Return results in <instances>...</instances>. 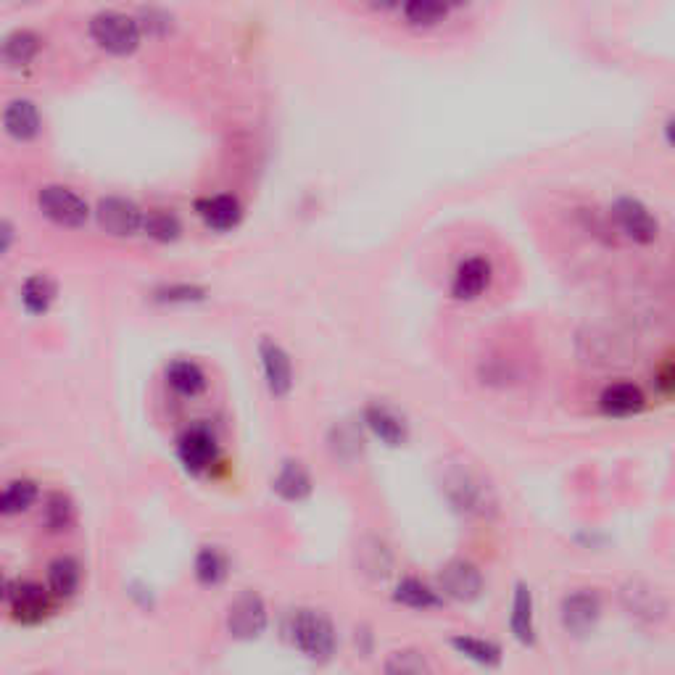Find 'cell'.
<instances>
[{"instance_id": "8d00e7d4", "label": "cell", "mask_w": 675, "mask_h": 675, "mask_svg": "<svg viewBox=\"0 0 675 675\" xmlns=\"http://www.w3.org/2000/svg\"><path fill=\"white\" fill-rule=\"evenodd\" d=\"M364 3H367V6H372V8H383V11H388V8L399 6L401 0H364Z\"/></svg>"}, {"instance_id": "1f68e13d", "label": "cell", "mask_w": 675, "mask_h": 675, "mask_svg": "<svg viewBox=\"0 0 675 675\" xmlns=\"http://www.w3.org/2000/svg\"><path fill=\"white\" fill-rule=\"evenodd\" d=\"M385 670L388 673H401V675H422L430 673L433 665L425 657V652L420 649H399V652L388 654V660H385Z\"/></svg>"}, {"instance_id": "ffe728a7", "label": "cell", "mask_w": 675, "mask_h": 675, "mask_svg": "<svg viewBox=\"0 0 675 675\" xmlns=\"http://www.w3.org/2000/svg\"><path fill=\"white\" fill-rule=\"evenodd\" d=\"M391 599L401 607L414 612H430L441 610L443 607V594L438 591V586L433 588L430 583H425L417 575H404L396 586H393Z\"/></svg>"}, {"instance_id": "30bf717a", "label": "cell", "mask_w": 675, "mask_h": 675, "mask_svg": "<svg viewBox=\"0 0 675 675\" xmlns=\"http://www.w3.org/2000/svg\"><path fill=\"white\" fill-rule=\"evenodd\" d=\"M51 588H43L35 581L8 583L6 602L11 617L19 625H37L51 615Z\"/></svg>"}, {"instance_id": "603a6c76", "label": "cell", "mask_w": 675, "mask_h": 675, "mask_svg": "<svg viewBox=\"0 0 675 675\" xmlns=\"http://www.w3.org/2000/svg\"><path fill=\"white\" fill-rule=\"evenodd\" d=\"M167 385L182 399H196L206 391V372L190 359H175L167 367Z\"/></svg>"}, {"instance_id": "83f0119b", "label": "cell", "mask_w": 675, "mask_h": 675, "mask_svg": "<svg viewBox=\"0 0 675 675\" xmlns=\"http://www.w3.org/2000/svg\"><path fill=\"white\" fill-rule=\"evenodd\" d=\"M53 298H56V285L45 275H32L22 285V306L30 314H45L51 309Z\"/></svg>"}, {"instance_id": "5b68a950", "label": "cell", "mask_w": 675, "mask_h": 675, "mask_svg": "<svg viewBox=\"0 0 675 675\" xmlns=\"http://www.w3.org/2000/svg\"><path fill=\"white\" fill-rule=\"evenodd\" d=\"M269 625L267 602L256 591H243L230 602L225 615V628L230 639L256 641L262 639Z\"/></svg>"}, {"instance_id": "9a60e30c", "label": "cell", "mask_w": 675, "mask_h": 675, "mask_svg": "<svg viewBox=\"0 0 675 675\" xmlns=\"http://www.w3.org/2000/svg\"><path fill=\"white\" fill-rule=\"evenodd\" d=\"M95 219H98L103 233L114 235V238H130L138 230H143V222H146L143 211L122 196L101 198L98 209H95Z\"/></svg>"}, {"instance_id": "277c9868", "label": "cell", "mask_w": 675, "mask_h": 675, "mask_svg": "<svg viewBox=\"0 0 675 675\" xmlns=\"http://www.w3.org/2000/svg\"><path fill=\"white\" fill-rule=\"evenodd\" d=\"M90 37L101 51L111 56H130L138 51L140 27L138 22L119 11H103L90 19Z\"/></svg>"}, {"instance_id": "8992f818", "label": "cell", "mask_w": 675, "mask_h": 675, "mask_svg": "<svg viewBox=\"0 0 675 675\" xmlns=\"http://www.w3.org/2000/svg\"><path fill=\"white\" fill-rule=\"evenodd\" d=\"M620 607L633 623L657 628L670 615L668 599L646 581H628L620 588Z\"/></svg>"}, {"instance_id": "52a82bcc", "label": "cell", "mask_w": 675, "mask_h": 675, "mask_svg": "<svg viewBox=\"0 0 675 675\" xmlns=\"http://www.w3.org/2000/svg\"><path fill=\"white\" fill-rule=\"evenodd\" d=\"M37 206L53 225L66 227V230H80L88 225L90 209L85 198H80L72 188L64 185H45L37 193Z\"/></svg>"}, {"instance_id": "74e56055", "label": "cell", "mask_w": 675, "mask_h": 675, "mask_svg": "<svg viewBox=\"0 0 675 675\" xmlns=\"http://www.w3.org/2000/svg\"><path fill=\"white\" fill-rule=\"evenodd\" d=\"M11 238H14V227H11V222H3V251L11 248Z\"/></svg>"}, {"instance_id": "e575fe53", "label": "cell", "mask_w": 675, "mask_h": 675, "mask_svg": "<svg viewBox=\"0 0 675 675\" xmlns=\"http://www.w3.org/2000/svg\"><path fill=\"white\" fill-rule=\"evenodd\" d=\"M654 383L660 388L662 396H675V359H665L660 364V370L654 372Z\"/></svg>"}, {"instance_id": "4fadbf2b", "label": "cell", "mask_w": 675, "mask_h": 675, "mask_svg": "<svg viewBox=\"0 0 675 675\" xmlns=\"http://www.w3.org/2000/svg\"><path fill=\"white\" fill-rule=\"evenodd\" d=\"M259 364H262L267 391L275 399H285L293 391V383H296L291 354L272 338H262V343H259Z\"/></svg>"}, {"instance_id": "f546056e", "label": "cell", "mask_w": 675, "mask_h": 675, "mask_svg": "<svg viewBox=\"0 0 675 675\" xmlns=\"http://www.w3.org/2000/svg\"><path fill=\"white\" fill-rule=\"evenodd\" d=\"M40 51V40L32 32H14V35L6 37L3 43V59L8 66H27Z\"/></svg>"}, {"instance_id": "7c38bea8", "label": "cell", "mask_w": 675, "mask_h": 675, "mask_svg": "<svg viewBox=\"0 0 675 675\" xmlns=\"http://www.w3.org/2000/svg\"><path fill=\"white\" fill-rule=\"evenodd\" d=\"M177 457H180L182 467L190 475H204L211 470V465H217L219 459V443L209 428H188L177 438Z\"/></svg>"}, {"instance_id": "f35d334b", "label": "cell", "mask_w": 675, "mask_h": 675, "mask_svg": "<svg viewBox=\"0 0 675 675\" xmlns=\"http://www.w3.org/2000/svg\"><path fill=\"white\" fill-rule=\"evenodd\" d=\"M451 3H467V0H451Z\"/></svg>"}, {"instance_id": "3957f363", "label": "cell", "mask_w": 675, "mask_h": 675, "mask_svg": "<svg viewBox=\"0 0 675 675\" xmlns=\"http://www.w3.org/2000/svg\"><path fill=\"white\" fill-rule=\"evenodd\" d=\"M602 612L604 602L596 588H573L559 602V625L567 636L583 639V636L596 631Z\"/></svg>"}, {"instance_id": "cb8c5ba5", "label": "cell", "mask_w": 675, "mask_h": 675, "mask_svg": "<svg viewBox=\"0 0 675 675\" xmlns=\"http://www.w3.org/2000/svg\"><path fill=\"white\" fill-rule=\"evenodd\" d=\"M198 214H201V219H204L211 230H219V233L233 230V227L240 222V217H243L238 198H233V196L204 198V201L198 204Z\"/></svg>"}, {"instance_id": "d6986e66", "label": "cell", "mask_w": 675, "mask_h": 675, "mask_svg": "<svg viewBox=\"0 0 675 675\" xmlns=\"http://www.w3.org/2000/svg\"><path fill=\"white\" fill-rule=\"evenodd\" d=\"M3 130L16 143H30L43 130V119L37 111V103L30 98H14L3 111Z\"/></svg>"}, {"instance_id": "d6a6232c", "label": "cell", "mask_w": 675, "mask_h": 675, "mask_svg": "<svg viewBox=\"0 0 675 675\" xmlns=\"http://www.w3.org/2000/svg\"><path fill=\"white\" fill-rule=\"evenodd\" d=\"M143 230H146L153 240L172 243V240L180 238L182 225H180V219H177L172 211L153 209V211H148L146 222H143Z\"/></svg>"}, {"instance_id": "ba28073f", "label": "cell", "mask_w": 675, "mask_h": 675, "mask_svg": "<svg viewBox=\"0 0 675 675\" xmlns=\"http://www.w3.org/2000/svg\"><path fill=\"white\" fill-rule=\"evenodd\" d=\"M612 219H615L617 233L631 240V243L649 246V243L660 238V222L652 214V209L641 204L639 198H617L612 204Z\"/></svg>"}, {"instance_id": "484cf974", "label": "cell", "mask_w": 675, "mask_h": 675, "mask_svg": "<svg viewBox=\"0 0 675 675\" xmlns=\"http://www.w3.org/2000/svg\"><path fill=\"white\" fill-rule=\"evenodd\" d=\"M193 573H196V581L201 586H222L230 575V559L222 549L217 546H204L201 552L196 554V565H193Z\"/></svg>"}, {"instance_id": "d590c367", "label": "cell", "mask_w": 675, "mask_h": 675, "mask_svg": "<svg viewBox=\"0 0 675 675\" xmlns=\"http://www.w3.org/2000/svg\"><path fill=\"white\" fill-rule=\"evenodd\" d=\"M662 138H665V143H668L670 148H675V117H670L668 122H665V127H662Z\"/></svg>"}, {"instance_id": "5bb4252c", "label": "cell", "mask_w": 675, "mask_h": 675, "mask_svg": "<svg viewBox=\"0 0 675 675\" xmlns=\"http://www.w3.org/2000/svg\"><path fill=\"white\" fill-rule=\"evenodd\" d=\"M596 404H599V412L610 420H631V417H639L644 412L649 399H646L644 388L639 383L617 380V383L604 385Z\"/></svg>"}, {"instance_id": "f1b7e54d", "label": "cell", "mask_w": 675, "mask_h": 675, "mask_svg": "<svg viewBox=\"0 0 675 675\" xmlns=\"http://www.w3.org/2000/svg\"><path fill=\"white\" fill-rule=\"evenodd\" d=\"M449 11L446 0H404V16L412 27H436Z\"/></svg>"}, {"instance_id": "ac0fdd59", "label": "cell", "mask_w": 675, "mask_h": 675, "mask_svg": "<svg viewBox=\"0 0 675 675\" xmlns=\"http://www.w3.org/2000/svg\"><path fill=\"white\" fill-rule=\"evenodd\" d=\"M509 633L517 644L536 646L538 628H536V602L528 583H515L512 594V607H509Z\"/></svg>"}, {"instance_id": "4dcf8cb0", "label": "cell", "mask_w": 675, "mask_h": 675, "mask_svg": "<svg viewBox=\"0 0 675 675\" xmlns=\"http://www.w3.org/2000/svg\"><path fill=\"white\" fill-rule=\"evenodd\" d=\"M43 525L51 533H64L74 525V504L69 496L51 494L45 499L43 507Z\"/></svg>"}, {"instance_id": "4316f807", "label": "cell", "mask_w": 675, "mask_h": 675, "mask_svg": "<svg viewBox=\"0 0 675 675\" xmlns=\"http://www.w3.org/2000/svg\"><path fill=\"white\" fill-rule=\"evenodd\" d=\"M37 501V483L27 478L11 480L6 488H3V496H0V512L6 517H16L27 512Z\"/></svg>"}, {"instance_id": "6da1fadb", "label": "cell", "mask_w": 675, "mask_h": 675, "mask_svg": "<svg viewBox=\"0 0 675 675\" xmlns=\"http://www.w3.org/2000/svg\"><path fill=\"white\" fill-rule=\"evenodd\" d=\"M441 494L451 512L470 523H488L499 512L494 486L467 462L446 465L441 470Z\"/></svg>"}, {"instance_id": "7a4b0ae2", "label": "cell", "mask_w": 675, "mask_h": 675, "mask_svg": "<svg viewBox=\"0 0 675 675\" xmlns=\"http://www.w3.org/2000/svg\"><path fill=\"white\" fill-rule=\"evenodd\" d=\"M288 639L301 657L312 662L333 660L335 649H338V631H335L333 620L312 607L293 612L288 620Z\"/></svg>"}, {"instance_id": "44dd1931", "label": "cell", "mask_w": 675, "mask_h": 675, "mask_svg": "<svg viewBox=\"0 0 675 675\" xmlns=\"http://www.w3.org/2000/svg\"><path fill=\"white\" fill-rule=\"evenodd\" d=\"M272 491H275L280 499L285 501H304L312 496L314 491V483H312V475H309V470H306L301 462H293V459H288V462H283V467L277 470V475L272 478Z\"/></svg>"}, {"instance_id": "836d02e7", "label": "cell", "mask_w": 675, "mask_h": 675, "mask_svg": "<svg viewBox=\"0 0 675 675\" xmlns=\"http://www.w3.org/2000/svg\"><path fill=\"white\" fill-rule=\"evenodd\" d=\"M206 293L193 285H169L164 291L156 293V301L164 304H193V301H204Z\"/></svg>"}, {"instance_id": "8fae6325", "label": "cell", "mask_w": 675, "mask_h": 675, "mask_svg": "<svg viewBox=\"0 0 675 675\" xmlns=\"http://www.w3.org/2000/svg\"><path fill=\"white\" fill-rule=\"evenodd\" d=\"M480 383L488 388H515L528 380V356L515 349H496L478 364Z\"/></svg>"}, {"instance_id": "e0dca14e", "label": "cell", "mask_w": 675, "mask_h": 675, "mask_svg": "<svg viewBox=\"0 0 675 675\" xmlns=\"http://www.w3.org/2000/svg\"><path fill=\"white\" fill-rule=\"evenodd\" d=\"M364 425L388 449H399L409 441L407 420L388 404H367L364 407Z\"/></svg>"}, {"instance_id": "9c48e42d", "label": "cell", "mask_w": 675, "mask_h": 675, "mask_svg": "<svg viewBox=\"0 0 675 675\" xmlns=\"http://www.w3.org/2000/svg\"><path fill=\"white\" fill-rule=\"evenodd\" d=\"M483 588H486L483 573L470 559H451L438 573V591L443 594V599H451V602H475V599L483 596Z\"/></svg>"}, {"instance_id": "d4e9b609", "label": "cell", "mask_w": 675, "mask_h": 675, "mask_svg": "<svg viewBox=\"0 0 675 675\" xmlns=\"http://www.w3.org/2000/svg\"><path fill=\"white\" fill-rule=\"evenodd\" d=\"M82 583V567L74 557H56L48 565V588L56 599H72Z\"/></svg>"}, {"instance_id": "7402d4cb", "label": "cell", "mask_w": 675, "mask_h": 675, "mask_svg": "<svg viewBox=\"0 0 675 675\" xmlns=\"http://www.w3.org/2000/svg\"><path fill=\"white\" fill-rule=\"evenodd\" d=\"M449 644L459 657H465L475 665H483V668H496L504 660L501 646L491 639H480V636H470V633H454Z\"/></svg>"}, {"instance_id": "2e32d148", "label": "cell", "mask_w": 675, "mask_h": 675, "mask_svg": "<svg viewBox=\"0 0 675 675\" xmlns=\"http://www.w3.org/2000/svg\"><path fill=\"white\" fill-rule=\"evenodd\" d=\"M494 283V264L486 256H467L462 259L451 280V296L457 301H478L491 291Z\"/></svg>"}]
</instances>
